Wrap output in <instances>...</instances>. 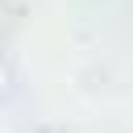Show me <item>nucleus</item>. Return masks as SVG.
<instances>
[]
</instances>
